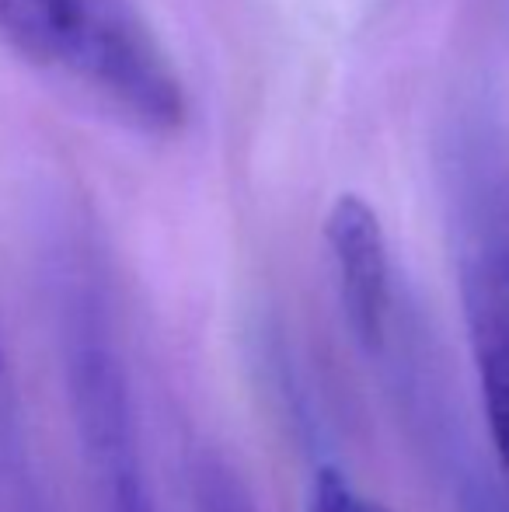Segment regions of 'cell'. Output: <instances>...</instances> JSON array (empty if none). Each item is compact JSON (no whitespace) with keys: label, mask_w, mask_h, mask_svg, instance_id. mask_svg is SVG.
Instances as JSON below:
<instances>
[{"label":"cell","mask_w":509,"mask_h":512,"mask_svg":"<svg viewBox=\"0 0 509 512\" xmlns=\"http://www.w3.org/2000/svg\"><path fill=\"white\" fill-rule=\"evenodd\" d=\"M0 42L143 136L189 119L185 84L136 0H0Z\"/></svg>","instance_id":"6da1fadb"},{"label":"cell","mask_w":509,"mask_h":512,"mask_svg":"<svg viewBox=\"0 0 509 512\" xmlns=\"http://www.w3.org/2000/svg\"><path fill=\"white\" fill-rule=\"evenodd\" d=\"M84 415H88V429H91V443H95V457L102 467V512H147L140 499V488H136L133 474L123 467V443L116 436V408H112L109 394H88L84 398Z\"/></svg>","instance_id":"277c9868"},{"label":"cell","mask_w":509,"mask_h":512,"mask_svg":"<svg viewBox=\"0 0 509 512\" xmlns=\"http://www.w3.org/2000/svg\"><path fill=\"white\" fill-rule=\"evenodd\" d=\"M325 241L349 328L363 349L377 352L391 321V258L381 216L363 196L346 192L328 209Z\"/></svg>","instance_id":"3957f363"},{"label":"cell","mask_w":509,"mask_h":512,"mask_svg":"<svg viewBox=\"0 0 509 512\" xmlns=\"http://www.w3.org/2000/svg\"><path fill=\"white\" fill-rule=\"evenodd\" d=\"M307 512H391V509H384L381 502L363 499V495L349 485V478L342 471L321 467V471L314 474Z\"/></svg>","instance_id":"5b68a950"},{"label":"cell","mask_w":509,"mask_h":512,"mask_svg":"<svg viewBox=\"0 0 509 512\" xmlns=\"http://www.w3.org/2000/svg\"><path fill=\"white\" fill-rule=\"evenodd\" d=\"M461 220V304L496 457L509 478V147L489 122H461L447 143Z\"/></svg>","instance_id":"7a4b0ae2"}]
</instances>
